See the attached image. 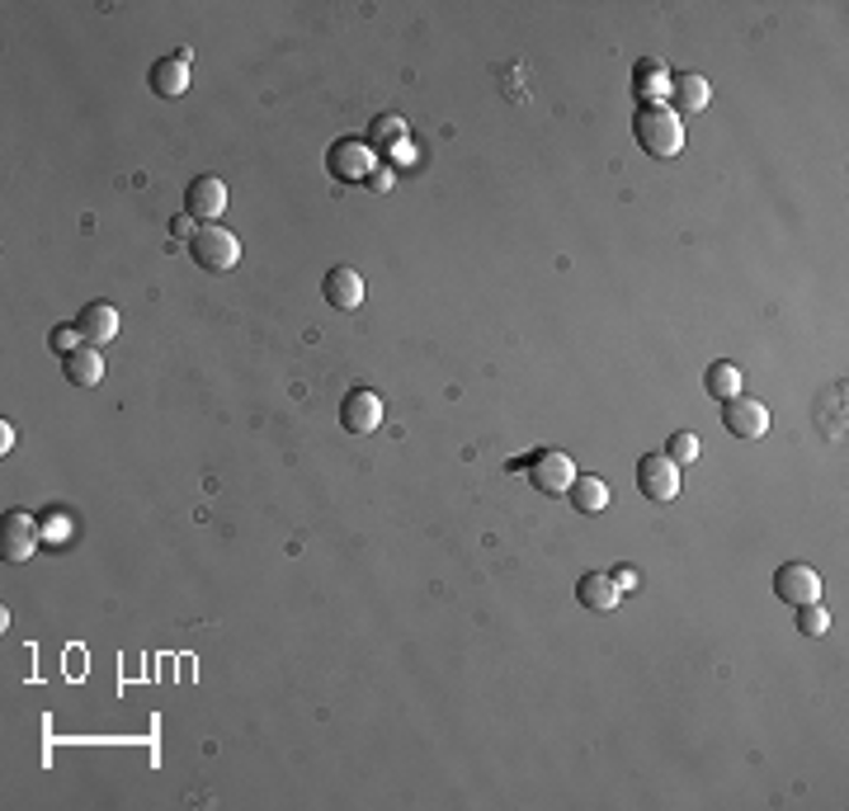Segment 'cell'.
Masks as SVG:
<instances>
[{
    "label": "cell",
    "mask_w": 849,
    "mask_h": 811,
    "mask_svg": "<svg viewBox=\"0 0 849 811\" xmlns=\"http://www.w3.org/2000/svg\"><path fill=\"white\" fill-rule=\"evenodd\" d=\"M632 137H637V147H642L647 156H675L684 147V123L680 114L670 109V104H642V109L632 114Z\"/></svg>",
    "instance_id": "cell-1"
},
{
    "label": "cell",
    "mask_w": 849,
    "mask_h": 811,
    "mask_svg": "<svg viewBox=\"0 0 849 811\" xmlns=\"http://www.w3.org/2000/svg\"><path fill=\"white\" fill-rule=\"evenodd\" d=\"M510 467H524L528 472V486L543 491V496H566L576 482V463L566 457L562 449H534L528 457H520V463H510Z\"/></svg>",
    "instance_id": "cell-2"
},
{
    "label": "cell",
    "mask_w": 849,
    "mask_h": 811,
    "mask_svg": "<svg viewBox=\"0 0 849 811\" xmlns=\"http://www.w3.org/2000/svg\"><path fill=\"white\" fill-rule=\"evenodd\" d=\"M189 260L199 264V270H208V274H227V270H237V264H241V241H237V232L208 222V227H199V232L189 236Z\"/></svg>",
    "instance_id": "cell-3"
},
{
    "label": "cell",
    "mask_w": 849,
    "mask_h": 811,
    "mask_svg": "<svg viewBox=\"0 0 849 811\" xmlns=\"http://www.w3.org/2000/svg\"><path fill=\"white\" fill-rule=\"evenodd\" d=\"M374 161H378V156L368 151L359 137H335V143L326 147V175H331V180H340V185L368 180V175H374Z\"/></svg>",
    "instance_id": "cell-4"
},
{
    "label": "cell",
    "mask_w": 849,
    "mask_h": 811,
    "mask_svg": "<svg viewBox=\"0 0 849 811\" xmlns=\"http://www.w3.org/2000/svg\"><path fill=\"white\" fill-rule=\"evenodd\" d=\"M722 430L732 439H741V444H755V439H765V430H769V406L755 401V397L722 401Z\"/></svg>",
    "instance_id": "cell-5"
},
{
    "label": "cell",
    "mask_w": 849,
    "mask_h": 811,
    "mask_svg": "<svg viewBox=\"0 0 849 811\" xmlns=\"http://www.w3.org/2000/svg\"><path fill=\"white\" fill-rule=\"evenodd\" d=\"M774 594L784 599V604H817L821 599V576L807 567V561H784V567L774 571Z\"/></svg>",
    "instance_id": "cell-6"
},
{
    "label": "cell",
    "mask_w": 849,
    "mask_h": 811,
    "mask_svg": "<svg viewBox=\"0 0 849 811\" xmlns=\"http://www.w3.org/2000/svg\"><path fill=\"white\" fill-rule=\"evenodd\" d=\"M39 538H43L39 519L24 515V509H10V515L0 519V552H6V561H29L39 552Z\"/></svg>",
    "instance_id": "cell-7"
},
{
    "label": "cell",
    "mask_w": 849,
    "mask_h": 811,
    "mask_svg": "<svg viewBox=\"0 0 849 811\" xmlns=\"http://www.w3.org/2000/svg\"><path fill=\"white\" fill-rule=\"evenodd\" d=\"M637 491H642L647 501H675L680 496V467L670 463L665 453H647L642 463H637Z\"/></svg>",
    "instance_id": "cell-8"
},
{
    "label": "cell",
    "mask_w": 849,
    "mask_h": 811,
    "mask_svg": "<svg viewBox=\"0 0 849 811\" xmlns=\"http://www.w3.org/2000/svg\"><path fill=\"white\" fill-rule=\"evenodd\" d=\"M222 208H227V185L218 175H199V180L185 185V218L208 227L212 218H222Z\"/></svg>",
    "instance_id": "cell-9"
},
{
    "label": "cell",
    "mask_w": 849,
    "mask_h": 811,
    "mask_svg": "<svg viewBox=\"0 0 849 811\" xmlns=\"http://www.w3.org/2000/svg\"><path fill=\"white\" fill-rule=\"evenodd\" d=\"M340 425L349 434H374L382 425V397L368 392V387H354V392L340 401Z\"/></svg>",
    "instance_id": "cell-10"
},
{
    "label": "cell",
    "mask_w": 849,
    "mask_h": 811,
    "mask_svg": "<svg viewBox=\"0 0 849 811\" xmlns=\"http://www.w3.org/2000/svg\"><path fill=\"white\" fill-rule=\"evenodd\" d=\"M618 599H623V586L614 580V571H586L576 580V604L590 613H614Z\"/></svg>",
    "instance_id": "cell-11"
},
{
    "label": "cell",
    "mask_w": 849,
    "mask_h": 811,
    "mask_svg": "<svg viewBox=\"0 0 849 811\" xmlns=\"http://www.w3.org/2000/svg\"><path fill=\"white\" fill-rule=\"evenodd\" d=\"M147 85H151V95H161V99H180V95L189 91V52L180 48L175 57L151 62Z\"/></svg>",
    "instance_id": "cell-12"
},
{
    "label": "cell",
    "mask_w": 849,
    "mask_h": 811,
    "mask_svg": "<svg viewBox=\"0 0 849 811\" xmlns=\"http://www.w3.org/2000/svg\"><path fill=\"white\" fill-rule=\"evenodd\" d=\"M322 293L335 312H354L364 303V278H359V270H349V264H335V270L322 278Z\"/></svg>",
    "instance_id": "cell-13"
},
{
    "label": "cell",
    "mask_w": 849,
    "mask_h": 811,
    "mask_svg": "<svg viewBox=\"0 0 849 811\" xmlns=\"http://www.w3.org/2000/svg\"><path fill=\"white\" fill-rule=\"evenodd\" d=\"M76 330L85 335V345H109L114 335H118V307L109 303H85L81 316H76Z\"/></svg>",
    "instance_id": "cell-14"
},
{
    "label": "cell",
    "mask_w": 849,
    "mask_h": 811,
    "mask_svg": "<svg viewBox=\"0 0 849 811\" xmlns=\"http://www.w3.org/2000/svg\"><path fill=\"white\" fill-rule=\"evenodd\" d=\"M566 501H572L576 515H599V509H609V482L605 477H590V472H576L572 491H566Z\"/></svg>",
    "instance_id": "cell-15"
},
{
    "label": "cell",
    "mask_w": 849,
    "mask_h": 811,
    "mask_svg": "<svg viewBox=\"0 0 849 811\" xmlns=\"http://www.w3.org/2000/svg\"><path fill=\"white\" fill-rule=\"evenodd\" d=\"M62 373L71 387H99L104 378V359H99V349L95 345H81V349H71V355L62 359Z\"/></svg>",
    "instance_id": "cell-16"
},
{
    "label": "cell",
    "mask_w": 849,
    "mask_h": 811,
    "mask_svg": "<svg viewBox=\"0 0 849 811\" xmlns=\"http://www.w3.org/2000/svg\"><path fill=\"white\" fill-rule=\"evenodd\" d=\"M670 95H675V104L680 109H689V114H699V109H708V81L699 76V72H680V76H670Z\"/></svg>",
    "instance_id": "cell-17"
},
{
    "label": "cell",
    "mask_w": 849,
    "mask_h": 811,
    "mask_svg": "<svg viewBox=\"0 0 849 811\" xmlns=\"http://www.w3.org/2000/svg\"><path fill=\"white\" fill-rule=\"evenodd\" d=\"M406 143V123L397 118V114H378L374 123H368V137H364V147L368 151H392V147H401Z\"/></svg>",
    "instance_id": "cell-18"
},
{
    "label": "cell",
    "mask_w": 849,
    "mask_h": 811,
    "mask_svg": "<svg viewBox=\"0 0 849 811\" xmlns=\"http://www.w3.org/2000/svg\"><path fill=\"white\" fill-rule=\"evenodd\" d=\"M703 387H708V397H713V401H732V397H741V368L727 364V359L708 364Z\"/></svg>",
    "instance_id": "cell-19"
},
{
    "label": "cell",
    "mask_w": 849,
    "mask_h": 811,
    "mask_svg": "<svg viewBox=\"0 0 849 811\" xmlns=\"http://www.w3.org/2000/svg\"><path fill=\"white\" fill-rule=\"evenodd\" d=\"M793 613H798V632H803V638H826L830 613L821 609V599H817V604H798Z\"/></svg>",
    "instance_id": "cell-20"
},
{
    "label": "cell",
    "mask_w": 849,
    "mask_h": 811,
    "mask_svg": "<svg viewBox=\"0 0 849 811\" xmlns=\"http://www.w3.org/2000/svg\"><path fill=\"white\" fill-rule=\"evenodd\" d=\"M665 457H670V463H675V467L694 463V457H699V434H689V430H675V434L665 439Z\"/></svg>",
    "instance_id": "cell-21"
},
{
    "label": "cell",
    "mask_w": 849,
    "mask_h": 811,
    "mask_svg": "<svg viewBox=\"0 0 849 811\" xmlns=\"http://www.w3.org/2000/svg\"><path fill=\"white\" fill-rule=\"evenodd\" d=\"M81 345H85V335L76 330V322H71V326H52V330H48V349H52V355H62V359L71 355V349H81Z\"/></svg>",
    "instance_id": "cell-22"
},
{
    "label": "cell",
    "mask_w": 849,
    "mask_h": 811,
    "mask_svg": "<svg viewBox=\"0 0 849 811\" xmlns=\"http://www.w3.org/2000/svg\"><path fill=\"white\" fill-rule=\"evenodd\" d=\"M661 81V62H637V91H647V85H657Z\"/></svg>",
    "instance_id": "cell-23"
},
{
    "label": "cell",
    "mask_w": 849,
    "mask_h": 811,
    "mask_svg": "<svg viewBox=\"0 0 849 811\" xmlns=\"http://www.w3.org/2000/svg\"><path fill=\"white\" fill-rule=\"evenodd\" d=\"M170 232H175V236H193V232H199V222H193V218H175Z\"/></svg>",
    "instance_id": "cell-24"
},
{
    "label": "cell",
    "mask_w": 849,
    "mask_h": 811,
    "mask_svg": "<svg viewBox=\"0 0 849 811\" xmlns=\"http://www.w3.org/2000/svg\"><path fill=\"white\" fill-rule=\"evenodd\" d=\"M0 439H6V444H0V449H6V453H10V449H14V430L6 425V420H0Z\"/></svg>",
    "instance_id": "cell-25"
}]
</instances>
